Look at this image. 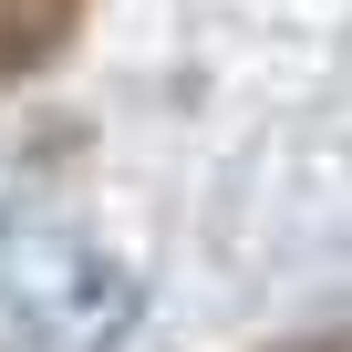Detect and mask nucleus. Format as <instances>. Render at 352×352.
I'll list each match as a JSON object with an SVG mask.
<instances>
[{
  "label": "nucleus",
  "mask_w": 352,
  "mask_h": 352,
  "mask_svg": "<svg viewBox=\"0 0 352 352\" xmlns=\"http://www.w3.org/2000/svg\"><path fill=\"white\" fill-rule=\"evenodd\" d=\"M83 32V0H0V94L32 83L42 63H63Z\"/></svg>",
  "instance_id": "nucleus-2"
},
{
  "label": "nucleus",
  "mask_w": 352,
  "mask_h": 352,
  "mask_svg": "<svg viewBox=\"0 0 352 352\" xmlns=\"http://www.w3.org/2000/svg\"><path fill=\"white\" fill-rule=\"evenodd\" d=\"M145 311V280L73 218L0 208V352H114Z\"/></svg>",
  "instance_id": "nucleus-1"
},
{
  "label": "nucleus",
  "mask_w": 352,
  "mask_h": 352,
  "mask_svg": "<svg viewBox=\"0 0 352 352\" xmlns=\"http://www.w3.org/2000/svg\"><path fill=\"white\" fill-rule=\"evenodd\" d=\"M259 352H352V311H331V321H300V331H280V342H259Z\"/></svg>",
  "instance_id": "nucleus-3"
}]
</instances>
